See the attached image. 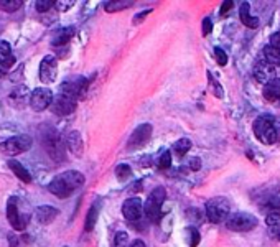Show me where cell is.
Listing matches in <instances>:
<instances>
[{
    "label": "cell",
    "instance_id": "1",
    "mask_svg": "<svg viewBox=\"0 0 280 247\" xmlns=\"http://www.w3.org/2000/svg\"><path fill=\"white\" fill-rule=\"evenodd\" d=\"M84 185V175L75 170L63 171L61 175H58L51 180V183L48 185V190L55 195L56 198H68L71 196V193H75L78 188H81Z\"/></svg>",
    "mask_w": 280,
    "mask_h": 247
},
{
    "label": "cell",
    "instance_id": "2",
    "mask_svg": "<svg viewBox=\"0 0 280 247\" xmlns=\"http://www.w3.org/2000/svg\"><path fill=\"white\" fill-rule=\"evenodd\" d=\"M254 135L264 145H272L280 142V121L272 116H261L254 121L252 125Z\"/></svg>",
    "mask_w": 280,
    "mask_h": 247
},
{
    "label": "cell",
    "instance_id": "3",
    "mask_svg": "<svg viewBox=\"0 0 280 247\" xmlns=\"http://www.w3.org/2000/svg\"><path fill=\"white\" fill-rule=\"evenodd\" d=\"M42 144L45 147L46 153L50 155V158H53L55 162H63L64 160V142H63L61 135H59L53 127H48V129L43 130Z\"/></svg>",
    "mask_w": 280,
    "mask_h": 247
},
{
    "label": "cell",
    "instance_id": "4",
    "mask_svg": "<svg viewBox=\"0 0 280 247\" xmlns=\"http://www.w3.org/2000/svg\"><path fill=\"white\" fill-rule=\"evenodd\" d=\"M231 211V203L228 198H223V196H216L209 199L206 203V216L211 223H226L228 219V215Z\"/></svg>",
    "mask_w": 280,
    "mask_h": 247
},
{
    "label": "cell",
    "instance_id": "5",
    "mask_svg": "<svg viewBox=\"0 0 280 247\" xmlns=\"http://www.w3.org/2000/svg\"><path fill=\"white\" fill-rule=\"evenodd\" d=\"M165 199H166V191L163 186H157V188H153L150 191V195L144 204V213L150 221H157L160 218V211H162Z\"/></svg>",
    "mask_w": 280,
    "mask_h": 247
},
{
    "label": "cell",
    "instance_id": "6",
    "mask_svg": "<svg viewBox=\"0 0 280 247\" xmlns=\"http://www.w3.org/2000/svg\"><path fill=\"white\" fill-rule=\"evenodd\" d=\"M31 144H33V140L30 135H15V137L4 140V142L0 144V152L7 157H15L18 153L30 150Z\"/></svg>",
    "mask_w": 280,
    "mask_h": 247
},
{
    "label": "cell",
    "instance_id": "7",
    "mask_svg": "<svg viewBox=\"0 0 280 247\" xmlns=\"http://www.w3.org/2000/svg\"><path fill=\"white\" fill-rule=\"evenodd\" d=\"M257 226V218L249 213H236L226 219V228L234 232H249Z\"/></svg>",
    "mask_w": 280,
    "mask_h": 247
},
{
    "label": "cell",
    "instance_id": "8",
    "mask_svg": "<svg viewBox=\"0 0 280 247\" xmlns=\"http://www.w3.org/2000/svg\"><path fill=\"white\" fill-rule=\"evenodd\" d=\"M86 89H88V79L83 76H76L61 84V92H59V94H64L76 101V99H79L84 94Z\"/></svg>",
    "mask_w": 280,
    "mask_h": 247
},
{
    "label": "cell",
    "instance_id": "9",
    "mask_svg": "<svg viewBox=\"0 0 280 247\" xmlns=\"http://www.w3.org/2000/svg\"><path fill=\"white\" fill-rule=\"evenodd\" d=\"M7 219L15 231H23L26 228V216H23L18 209V199L10 198L7 203Z\"/></svg>",
    "mask_w": 280,
    "mask_h": 247
},
{
    "label": "cell",
    "instance_id": "10",
    "mask_svg": "<svg viewBox=\"0 0 280 247\" xmlns=\"http://www.w3.org/2000/svg\"><path fill=\"white\" fill-rule=\"evenodd\" d=\"M53 92L50 89H45V88H38L35 89L30 94V99H28V102L31 105V109L33 111H37V112H42L45 109H48L51 108V102H53Z\"/></svg>",
    "mask_w": 280,
    "mask_h": 247
},
{
    "label": "cell",
    "instance_id": "11",
    "mask_svg": "<svg viewBox=\"0 0 280 247\" xmlns=\"http://www.w3.org/2000/svg\"><path fill=\"white\" fill-rule=\"evenodd\" d=\"M58 75V59L48 55L42 59V64H40V81L45 84H50L56 79Z\"/></svg>",
    "mask_w": 280,
    "mask_h": 247
},
{
    "label": "cell",
    "instance_id": "12",
    "mask_svg": "<svg viewBox=\"0 0 280 247\" xmlns=\"http://www.w3.org/2000/svg\"><path fill=\"white\" fill-rule=\"evenodd\" d=\"M252 75H254L257 83L265 86L272 79H275V68L270 63L265 61V59H259V61H256L254 68H252Z\"/></svg>",
    "mask_w": 280,
    "mask_h": 247
},
{
    "label": "cell",
    "instance_id": "13",
    "mask_svg": "<svg viewBox=\"0 0 280 247\" xmlns=\"http://www.w3.org/2000/svg\"><path fill=\"white\" fill-rule=\"evenodd\" d=\"M150 135H152V125L150 124L138 125L129 138L127 149L129 150H137V149H140V147H144L150 140Z\"/></svg>",
    "mask_w": 280,
    "mask_h": 247
},
{
    "label": "cell",
    "instance_id": "14",
    "mask_svg": "<svg viewBox=\"0 0 280 247\" xmlns=\"http://www.w3.org/2000/svg\"><path fill=\"white\" fill-rule=\"evenodd\" d=\"M51 111L55 112L56 116H61V117L69 116L76 111V101L64 94H58L51 102Z\"/></svg>",
    "mask_w": 280,
    "mask_h": 247
},
{
    "label": "cell",
    "instance_id": "15",
    "mask_svg": "<svg viewBox=\"0 0 280 247\" xmlns=\"http://www.w3.org/2000/svg\"><path fill=\"white\" fill-rule=\"evenodd\" d=\"M122 215L129 221H138L144 215V204L138 198H129L122 204Z\"/></svg>",
    "mask_w": 280,
    "mask_h": 247
},
{
    "label": "cell",
    "instance_id": "16",
    "mask_svg": "<svg viewBox=\"0 0 280 247\" xmlns=\"http://www.w3.org/2000/svg\"><path fill=\"white\" fill-rule=\"evenodd\" d=\"M59 215V211L53 206H38L35 209V218L40 224H50L55 221V218Z\"/></svg>",
    "mask_w": 280,
    "mask_h": 247
},
{
    "label": "cell",
    "instance_id": "17",
    "mask_svg": "<svg viewBox=\"0 0 280 247\" xmlns=\"http://www.w3.org/2000/svg\"><path fill=\"white\" fill-rule=\"evenodd\" d=\"M66 147L69 149L71 153H75L76 157H81L83 153V138H81V133L73 130L68 133V137H66Z\"/></svg>",
    "mask_w": 280,
    "mask_h": 247
},
{
    "label": "cell",
    "instance_id": "18",
    "mask_svg": "<svg viewBox=\"0 0 280 247\" xmlns=\"http://www.w3.org/2000/svg\"><path fill=\"white\" fill-rule=\"evenodd\" d=\"M239 18H241V22L248 26V28H257L259 26V18L252 17L251 5L248 2L241 4V7H239Z\"/></svg>",
    "mask_w": 280,
    "mask_h": 247
},
{
    "label": "cell",
    "instance_id": "19",
    "mask_svg": "<svg viewBox=\"0 0 280 247\" xmlns=\"http://www.w3.org/2000/svg\"><path fill=\"white\" fill-rule=\"evenodd\" d=\"M264 97L269 102H277L280 101V78L272 79L270 83L264 86Z\"/></svg>",
    "mask_w": 280,
    "mask_h": 247
},
{
    "label": "cell",
    "instance_id": "20",
    "mask_svg": "<svg viewBox=\"0 0 280 247\" xmlns=\"http://www.w3.org/2000/svg\"><path fill=\"white\" fill-rule=\"evenodd\" d=\"M15 63V56H13L10 45L0 40V66L4 68H10V66Z\"/></svg>",
    "mask_w": 280,
    "mask_h": 247
},
{
    "label": "cell",
    "instance_id": "21",
    "mask_svg": "<svg viewBox=\"0 0 280 247\" xmlns=\"http://www.w3.org/2000/svg\"><path fill=\"white\" fill-rule=\"evenodd\" d=\"M265 224H267L269 236L274 239V241L280 242V215H267Z\"/></svg>",
    "mask_w": 280,
    "mask_h": 247
},
{
    "label": "cell",
    "instance_id": "22",
    "mask_svg": "<svg viewBox=\"0 0 280 247\" xmlns=\"http://www.w3.org/2000/svg\"><path fill=\"white\" fill-rule=\"evenodd\" d=\"M73 37H75V28H73V26H68V28H61V30H58L55 35H53L51 43L55 46H63V45L68 43Z\"/></svg>",
    "mask_w": 280,
    "mask_h": 247
},
{
    "label": "cell",
    "instance_id": "23",
    "mask_svg": "<svg viewBox=\"0 0 280 247\" xmlns=\"http://www.w3.org/2000/svg\"><path fill=\"white\" fill-rule=\"evenodd\" d=\"M9 168L15 173L18 180H22V182H25V183L31 182V175L28 173V170H26L20 162H17V160H9Z\"/></svg>",
    "mask_w": 280,
    "mask_h": 247
},
{
    "label": "cell",
    "instance_id": "24",
    "mask_svg": "<svg viewBox=\"0 0 280 247\" xmlns=\"http://www.w3.org/2000/svg\"><path fill=\"white\" fill-rule=\"evenodd\" d=\"M262 55H264V59L267 63H270L272 66H280V50L274 48L272 45H267V46H264V51H262Z\"/></svg>",
    "mask_w": 280,
    "mask_h": 247
},
{
    "label": "cell",
    "instance_id": "25",
    "mask_svg": "<svg viewBox=\"0 0 280 247\" xmlns=\"http://www.w3.org/2000/svg\"><path fill=\"white\" fill-rule=\"evenodd\" d=\"M191 149V140L190 138H180L178 142H175L173 145V153H175L177 157H183L186 155V152Z\"/></svg>",
    "mask_w": 280,
    "mask_h": 247
},
{
    "label": "cell",
    "instance_id": "26",
    "mask_svg": "<svg viewBox=\"0 0 280 247\" xmlns=\"http://www.w3.org/2000/svg\"><path fill=\"white\" fill-rule=\"evenodd\" d=\"M264 208L269 211V215H280V198L274 196L265 201Z\"/></svg>",
    "mask_w": 280,
    "mask_h": 247
},
{
    "label": "cell",
    "instance_id": "27",
    "mask_svg": "<svg viewBox=\"0 0 280 247\" xmlns=\"http://www.w3.org/2000/svg\"><path fill=\"white\" fill-rule=\"evenodd\" d=\"M22 2L20 0H0V9L4 12H15L18 9H22Z\"/></svg>",
    "mask_w": 280,
    "mask_h": 247
},
{
    "label": "cell",
    "instance_id": "28",
    "mask_svg": "<svg viewBox=\"0 0 280 247\" xmlns=\"http://www.w3.org/2000/svg\"><path fill=\"white\" fill-rule=\"evenodd\" d=\"M132 5H134V2H119V0H114V2H108L104 7H106V12H117V10L129 9Z\"/></svg>",
    "mask_w": 280,
    "mask_h": 247
},
{
    "label": "cell",
    "instance_id": "29",
    "mask_svg": "<svg viewBox=\"0 0 280 247\" xmlns=\"http://www.w3.org/2000/svg\"><path fill=\"white\" fill-rule=\"evenodd\" d=\"M96 218H97V206H92L89 209L88 216H86V231H92L94 229V224H96Z\"/></svg>",
    "mask_w": 280,
    "mask_h": 247
},
{
    "label": "cell",
    "instance_id": "30",
    "mask_svg": "<svg viewBox=\"0 0 280 247\" xmlns=\"http://www.w3.org/2000/svg\"><path fill=\"white\" fill-rule=\"evenodd\" d=\"M158 168H170V165H171V152L170 150H165L162 152V155L158 157Z\"/></svg>",
    "mask_w": 280,
    "mask_h": 247
},
{
    "label": "cell",
    "instance_id": "31",
    "mask_svg": "<svg viewBox=\"0 0 280 247\" xmlns=\"http://www.w3.org/2000/svg\"><path fill=\"white\" fill-rule=\"evenodd\" d=\"M215 58H216V63L224 66L226 63H228V55H226V51L223 48H219V46H216L215 48Z\"/></svg>",
    "mask_w": 280,
    "mask_h": 247
},
{
    "label": "cell",
    "instance_id": "32",
    "mask_svg": "<svg viewBox=\"0 0 280 247\" xmlns=\"http://www.w3.org/2000/svg\"><path fill=\"white\" fill-rule=\"evenodd\" d=\"M127 245V232H117L116 239H114V247H125Z\"/></svg>",
    "mask_w": 280,
    "mask_h": 247
},
{
    "label": "cell",
    "instance_id": "33",
    "mask_svg": "<svg viewBox=\"0 0 280 247\" xmlns=\"http://www.w3.org/2000/svg\"><path fill=\"white\" fill-rule=\"evenodd\" d=\"M35 5H37L38 12H48L53 5H56V2H53V0H40V2H37Z\"/></svg>",
    "mask_w": 280,
    "mask_h": 247
},
{
    "label": "cell",
    "instance_id": "34",
    "mask_svg": "<svg viewBox=\"0 0 280 247\" xmlns=\"http://www.w3.org/2000/svg\"><path fill=\"white\" fill-rule=\"evenodd\" d=\"M130 173H132V170H130V166H129V165H119V166H117V170H116L117 178H121V180L127 178V177L130 175Z\"/></svg>",
    "mask_w": 280,
    "mask_h": 247
},
{
    "label": "cell",
    "instance_id": "35",
    "mask_svg": "<svg viewBox=\"0 0 280 247\" xmlns=\"http://www.w3.org/2000/svg\"><path fill=\"white\" fill-rule=\"evenodd\" d=\"M186 234L191 237L190 241V247H196V244L199 242V234H198V229L196 228H188L186 229Z\"/></svg>",
    "mask_w": 280,
    "mask_h": 247
},
{
    "label": "cell",
    "instance_id": "36",
    "mask_svg": "<svg viewBox=\"0 0 280 247\" xmlns=\"http://www.w3.org/2000/svg\"><path fill=\"white\" fill-rule=\"evenodd\" d=\"M211 30H213V23H211V18H208V17H206V18L203 20V37H208Z\"/></svg>",
    "mask_w": 280,
    "mask_h": 247
},
{
    "label": "cell",
    "instance_id": "37",
    "mask_svg": "<svg viewBox=\"0 0 280 247\" xmlns=\"http://www.w3.org/2000/svg\"><path fill=\"white\" fill-rule=\"evenodd\" d=\"M269 45H272L274 48L280 50V31L274 33V35L270 37V43H269Z\"/></svg>",
    "mask_w": 280,
    "mask_h": 247
},
{
    "label": "cell",
    "instance_id": "38",
    "mask_svg": "<svg viewBox=\"0 0 280 247\" xmlns=\"http://www.w3.org/2000/svg\"><path fill=\"white\" fill-rule=\"evenodd\" d=\"M234 7V2H224L223 5H221V15H226V13H229V9H232Z\"/></svg>",
    "mask_w": 280,
    "mask_h": 247
},
{
    "label": "cell",
    "instance_id": "39",
    "mask_svg": "<svg viewBox=\"0 0 280 247\" xmlns=\"http://www.w3.org/2000/svg\"><path fill=\"white\" fill-rule=\"evenodd\" d=\"M152 10H145V12H142V13H138V15L137 17H134V20H132V22H134L135 25H138L140 22H142V20L147 17V15H149V13H150Z\"/></svg>",
    "mask_w": 280,
    "mask_h": 247
},
{
    "label": "cell",
    "instance_id": "40",
    "mask_svg": "<svg viewBox=\"0 0 280 247\" xmlns=\"http://www.w3.org/2000/svg\"><path fill=\"white\" fill-rule=\"evenodd\" d=\"M190 168L191 170H199V168H201V160H199V158H193L191 162H190Z\"/></svg>",
    "mask_w": 280,
    "mask_h": 247
},
{
    "label": "cell",
    "instance_id": "41",
    "mask_svg": "<svg viewBox=\"0 0 280 247\" xmlns=\"http://www.w3.org/2000/svg\"><path fill=\"white\" fill-rule=\"evenodd\" d=\"M56 5H58L61 10H66V9H69V7L75 5V2H56Z\"/></svg>",
    "mask_w": 280,
    "mask_h": 247
},
{
    "label": "cell",
    "instance_id": "42",
    "mask_svg": "<svg viewBox=\"0 0 280 247\" xmlns=\"http://www.w3.org/2000/svg\"><path fill=\"white\" fill-rule=\"evenodd\" d=\"M129 247H147V245H145V242H144V241H140V239H137V241H134V242H132Z\"/></svg>",
    "mask_w": 280,
    "mask_h": 247
},
{
    "label": "cell",
    "instance_id": "43",
    "mask_svg": "<svg viewBox=\"0 0 280 247\" xmlns=\"http://www.w3.org/2000/svg\"><path fill=\"white\" fill-rule=\"evenodd\" d=\"M9 241H10V247H18V241H17V237L10 236V237H9Z\"/></svg>",
    "mask_w": 280,
    "mask_h": 247
},
{
    "label": "cell",
    "instance_id": "44",
    "mask_svg": "<svg viewBox=\"0 0 280 247\" xmlns=\"http://www.w3.org/2000/svg\"><path fill=\"white\" fill-rule=\"evenodd\" d=\"M278 105H280V101H278Z\"/></svg>",
    "mask_w": 280,
    "mask_h": 247
}]
</instances>
